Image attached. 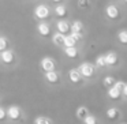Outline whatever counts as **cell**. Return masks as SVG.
<instances>
[{"mask_svg": "<svg viewBox=\"0 0 127 124\" xmlns=\"http://www.w3.org/2000/svg\"><path fill=\"white\" fill-rule=\"evenodd\" d=\"M79 71H81V74H82V76L90 78V76H93V74H94V67L92 63L85 61V63H82L79 66Z\"/></svg>", "mask_w": 127, "mask_h": 124, "instance_id": "cell-1", "label": "cell"}, {"mask_svg": "<svg viewBox=\"0 0 127 124\" xmlns=\"http://www.w3.org/2000/svg\"><path fill=\"white\" fill-rule=\"evenodd\" d=\"M34 14H36V17L40 18V19H45V18H48V15H49V8H48L47 6H44V4H40V6L36 7Z\"/></svg>", "mask_w": 127, "mask_h": 124, "instance_id": "cell-2", "label": "cell"}, {"mask_svg": "<svg viewBox=\"0 0 127 124\" xmlns=\"http://www.w3.org/2000/svg\"><path fill=\"white\" fill-rule=\"evenodd\" d=\"M68 79H70V82H71V83L78 85V83L82 80V74H81L79 70L72 68V70H70V71H68Z\"/></svg>", "mask_w": 127, "mask_h": 124, "instance_id": "cell-3", "label": "cell"}, {"mask_svg": "<svg viewBox=\"0 0 127 124\" xmlns=\"http://www.w3.org/2000/svg\"><path fill=\"white\" fill-rule=\"evenodd\" d=\"M7 117L11 119V120H18V119L21 117L19 106H17V105H11V106H8V109H7Z\"/></svg>", "mask_w": 127, "mask_h": 124, "instance_id": "cell-4", "label": "cell"}, {"mask_svg": "<svg viewBox=\"0 0 127 124\" xmlns=\"http://www.w3.org/2000/svg\"><path fill=\"white\" fill-rule=\"evenodd\" d=\"M41 68H42V71H45V72L53 71V70H55V63H53L52 59L45 57V59L41 60Z\"/></svg>", "mask_w": 127, "mask_h": 124, "instance_id": "cell-5", "label": "cell"}, {"mask_svg": "<svg viewBox=\"0 0 127 124\" xmlns=\"http://www.w3.org/2000/svg\"><path fill=\"white\" fill-rule=\"evenodd\" d=\"M45 79H47L48 83H52V85H56V83H59V80H60V78H59V74L53 70V71H48L45 72Z\"/></svg>", "mask_w": 127, "mask_h": 124, "instance_id": "cell-6", "label": "cell"}, {"mask_svg": "<svg viewBox=\"0 0 127 124\" xmlns=\"http://www.w3.org/2000/svg\"><path fill=\"white\" fill-rule=\"evenodd\" d=\"M105 14H107V17L109 18V19H116V18L119 17V10L116 6L109 4V6L105 8Z\"/></svg>", "mask_w": 127, "mask_h": 124, "instance_id": "cell-7", "label": "cell"}, {"mask_svg": "<svg viewBox=\"0 0 127 124\" xmlns=\"http://www.w3.org/2000/svg\"><path fill=\"white\" fill-rule=\"evenodd\" d=\"M122 90L120 89H118L116 86H111L109 89H108V97H109L111 99H119L122 96Z\"/></svg>", "mask_w": 127, "mask_h": 124, "instance_id": "cell-8", "label": "cell"}, {"mask_svg": "<svg viewBox=\"0 0 127 124\" xmlns=\"http://www.w3.org/2000/svg\"><path fill=\"white\" fill-rule=\"evenodd\" d=\"M0 56H1L3 63H6V64H11L12 61H14V53H12L11 50H3Z\"/></svg>", "mask_w": 127, "mask_h": 124, "instance_id": "cell-9", "label": "cell"}, {"mask_svg": "<svg viewBox=\"0 0 127 124\" xmlns=\"http://www.w3.org/2000/svg\"><path fill=\"white\" fill-rule=\"evenodd\" d=\"M56 27H58V31H60V33H63V34L71 30V26H70V23L66 22V21H59V22L56 23Z\"/></svg>", "mask_w": 127, "mask_h": 124, "instance_id": "cell-10", "label": "cell"}, {"mask_svg": "<svg viewBox=\"0 0 127 124\" xmlns=\"http://www.w3.org/2000/svg\"><path fill=\"white\" fill-rule=\"evenodd\" d=\"M75 115H77V119H79V120H85L86 117L89 116V112H88V108L86 106H78V109H77V112H75Z\"/></svg>", "mask_w": 127, "mask_h": 124, "instance_id": "cell-11", "label": "cell"}, {"mask_svg": "<svg viewBox=\"0 0 127 124\" xmlns=\"http://www.w3.org/2000/svg\"><path fill=\"white\" fill-rule=\"evenodd\" d=\"M37 30H38V33L41 34V36H48L49 31H51V27H49L48 23L41 22V23H38V26H37Z\"/></svg>", "mask_w": 127, "mask_h": 124, "instance_id": "cell-12", "label": "cell"}, {"mask_svg": "<svg viewBox=\"0 0 127 124\" xmlns=\"http://www.w3.org/2000/svg\"><path fill=\"white\" fill-rule=\"evenodd\" d=\"M64 40H66V36L63 33H60V31L53 34V37H52V41L55 45H64Z\"/></svg>", "mask_w": 127, "mask_h": 124, "instance_id": "cell-13", "label": "cell"}, {"mask_svg": "<svg viewBox=\"0 0 127 124\" xmlns=\"http://www.w3.org/2000/svg\"><path fill=\"white\" fill-rule=\"evenodd\" d=\"M107 117L109 119V120H118L119 116H120V113H119V110L116 109V108H109V109H107Z\"/></svg>", "mask_w": 127, "mask_h": 124, "instance_id": "cell-14", "label": "cell"}, {"mask_svg": "<svg viewBox=\"0 0 127 124\" xmlns=\"http://www.w3.org/2000/svg\"><path fill=\"white\" fill-rule=\"evenodd\" d=\"M105 59H107V64L108 66H115L118 63V55L115 52H109L105 55Z\"/></svg>", "mask_w": 127, "mask_h": 124, "instance_id": "cell-15", "label": "cell"}, {"mask_svg": "<svg viewBox=\"0 0 127 124\" xmlns=\"http://www.w3.org/2000/svg\"><path fill=\"white\" fill-rule=\"evenodd\" d=\"M82 29H83V25H82V22H79V21H75V22H72L71 23V33H81L82 31Z\"/></svg>", "mask_w": 127, "mask_h": 124, "instance_id": "cell-16", "label": "cell"}, {"mask_svg": "<svg viewBox=\"0 0 127 124\" xmlns=\"http://www.w3.org/2000/svg\"><path fill=\"white\" fill-rule=\"evenodd\" d=\"M64 53H66L68 57L75 59V57H77V55H78V50H77V48H75V47H68V48H64Z\"/></svg>", "mask_w": 127, "mask_h": 124, "instance_id": "cell-17", "label": "cell"}, {"mask_svg": "<svg viewBox=\"0 0 127 124\" xmlns=\"http://www.w3.org/2000/svg\"><path fill=\"white\" fill-rule=\"evenodd\" d=\"M77 41H78V40L75 38V37L72 36V34H70V36H66V40H64V47H66V48H68V47H74Z\"/></svg>", "mask_w": 127, "mask_h": 124, "instance_id": "cell-18", "label": "cell"}, {"mask_svg": "<svg viewBox=\"0 0 127 124\" xmlns=\"http://www.w3.org/2000/svg\"><path fill=\"white\" fill-rule=\"evenodd\" d=\"M115 83H116V80H115L113 76H105L104 80H102V85H104L105 87H108V89H109L111 86H113Z\"/></svg>", "mask_w": 127, "mask_h": 124, "instance_id": "cell-19", "label": "cell"}, {"mask_svg": "<svg viewBox=\"0 0 127 124\" xmlns=\"http://www.w3.org/2000/svg\"><path fill=\"white\" fill-rule=\"evenodd\" d=\"M96 66L97 67H105V66H108V64H107V59H105V55H101V56H98V57L96 59Z\"/></svg>", "mask_w": 127, "mask_h": 124, "instance_id": "cell-20", "label": "cell"}, {"mask_svg": "<svg viewBox=\"0 0 127 124\" xmlns=\"http://www.w3.org/2000/svg\"><path fill=\"white\" fill-rule=\"evenodd\" d=\"M118 40L122 44H127V30H120L118 34Z\"/></svg>", "mask_w": 127, "mask_h": 124, "instance_id": "cell-21", "label": "cell"}, {"mask_svg": "<svg viewBox=\"0 0 127 124\" xmlns=\"http://www.w3.org/2000/svg\"><path fill=\"white\" fill-rule=\"evenodd\" d=\"M34 124H51V120L48 117H44V116H40V117L36 119Z\"/></svg>", "mask_w": 127, "mask_h": 124, "instance_id": "cell-22", "label": "cell"}, {"mask_svg": "<svg viewBox=\"0 0 127 124\" xmlns=\"http://www.w3.org/2000/svg\"><path fill=\"white\" fill-rule=\"evenodd\" d=\"M55 12H56L58 17H64V15H66V7L64 6H58L55 8Z\"/></svg>", "mask_w": 127, "mask_h": 124, "instance_id": "cell-23", "label": "cell"}, {"mask_svg": "<svg viewBox=\"0 0 127 124\" xmlns=\"http://www.w3.org/2000/svg\"><path fill=\"white\" fill-rule=\"evenodd\" d=\"M83 124H97V119H96V116H93V115H89L88 117L83 120Z\"/></svg>", "mask_w": 127, "mask_h": 124, "instance_id": "cell-24", "label": "cell"}, {"mask_svg": "<svg viewBox=\"0 0 127 124\" xmlns=\"http://www.w3.org/2000/svg\"><path fill=\"white\" fill-rule=\"evenodd\" d=\"M7 40L4 38V37H0V50L3 52V50H6V48H7Z\"/></svg>", "mask_w": 127, "mask_h": 124, "instance_id": "cell-25", "label": "cell"}, {"mask_svg": "<svg viewBox=\"0 0 127 124\" xmlns=\"http://www.w3.org/2000/svg\"><path fill=\"white\" fill-rule=\"evenodd\" d=\"M78 6H79L81 8H86V7L90 6V1H89V0H78Z\"/></svg>", "mask_w": 127, "mask_h": 124, "instance_id": "cell-26", "label": "cell"}, {"mask_svg": "<svg viewBox=\"0 0 127 124\" xmlns=\"http://www.w3.org/2000/svg\"><path fill=\"white\" fill-rule=\"evenodd\" d=\"M6 116H7V110L3 106H0V120H4Z\"/></svg>", "mask_w": 127, "mask_h": 124, "instance_id": "cell-27", "label": "cell"}, {"mask_svg": "<svg viewBox=\"0 0 127 124\" xmlns=\"http://www.w3.org/2000/svg\"><path fill=\"white\" fill-rule=\"evenodd\" d=\"M124 85H126V83H124V82H122V80H116V83H115L113 86H116L118 89H120V90H122V93H123V87H124Z\"/></svg>", "mask_w": 127, "mask_h": 124, "instance_id": "cell-28", "label": "cell"}, {"mask_svg": "<svg viewBox=\"0 0 127 124\" xmlns=\"http://www.w3.org/2000/svg\"><path fill=\"white\" fill-rule=\"evenodd\" d=\"M71 34H72V36H74L77 40H81V38H82V34H81V33H71Z\"/></svg>", "mask_w": 127, "mask_h": 124, "instance_id": "cell-29", "label": "cell"}, {"mask_svg": "<svg viewBox=\"0 0 127 124\" xmlns=\"http://www.w3.org/2000/svg\"><path fill=\"white\" fill-rule=\"evenodd\" d=\"M123 96L127 97V83L124 85V87H123Z\"/></svg>", "mask_w": 127, "mask_h": 124, "instance_id": "cell-30", "label": "cell"}, {"mask_svg": "<svg viewBox=\"0 0 127 124\" xmlns=\"http://www.w3.org/2000/svg\"><path fill=\"white\" fill-rule=\"evenodd\" d=\"M53 1H60V0H53Z\"/></svg>", "mask_w": 127, "mask_h": 124, "instance_id": "cell-31", "label": "cell"}, {"mask_svg": "<svg viewBox=\"0 0 127 124\" xmlns=\"http://www.w3.org/2000/svg\"><path fill=\"white\" fill-rule=\"evenodd\" d=\"M124 1H126V3H127V0H124Z\"/></svg>", "mask_w": 127, "mask_h": 124, "instance_id": "cell-32", "label": "cell"}]
</instances>
